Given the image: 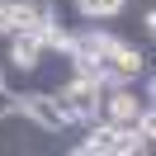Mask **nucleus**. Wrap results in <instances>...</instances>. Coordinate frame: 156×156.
<instances>
[{
    "instance_id": "obj_9",
    "label": "nucleus",
    "mask_w": 156,
    "mask_h": 156,
    "mask_svg": "<svg viewBox=\"0 0 156 156\" xmlns=\"http://www.w3.org/2000/svg\"><path fill=\"white\" fill-rule=\"evenodd\" d=\"M0 33H10V14H5V0H0Z\"/></svg>"
},
{
    "instance_id": "obj_3",
    "label": "nucleus",
    "mask_w": 156,
    "mask_h": 156,
    "mask_svg": "<svg viewBox=\"0 0 156 156\" xmlns=\"http://www.w3.org/2000/svg\"><path fill=\"white\" fill-rule=\"evenodd\" d=\"M142 71H147V57L137 48H128V43H114L109 57L99 62V80H104V85H114V80H137Z\"/></svg>"
},
{
    "instance_id": "obj_1",
    "label": "nucleus",
    "mask_w": 156,
    "mask_h": 156,
    "mask_svg": "<svg viewBox=\"0 0 156 156\" xmlns=\"http://www.w3.org/2000/svg\"><path fill=\"white\" fill-rule=\"evenodd\" d=\"M62 109V118L66 123H85V118L99 114V99H104V80L95 76V71H76V80H71L62 95H52Z\"/></svg>"
},
{
    "instance_id": "obj_5",
    "label": "nucleus",
    "mask_w": 156,
    "mask_h": 156,
    "mask_svg": "<svg viewBox=\"0 0 156 156\" xmlns=\"http://www.w3.org/2000/svg\"><path fill=\"white\" fill-rule=\"evenodd\" d=\"M104 90H109V85H104ZM99 104L109 109V123H123V128H133L137 118H142V109H147L142 99H137L133 90H128V80H114V90H109V95L99 99Z\"/></svg>"
},
{
    "instance_id": "obj_2",
    "label": "nucleus",
    "mask_w": 156,
    "mask_h": 156,
    "mask_svg": "<svg viewBox=\"0 0 156 156\" xmlns=\"http://www.w3.org/2000/svg\"><path fill=\"white\" fill-rule=\"evenodd\" d=\"M76 151H104V156H133V151H147V142L133 133V128H123V123H99V128H90V137L85 142H76Z\"/></svg>"
},
{
    "instance_id": "obj_7",
    "label": "nucleus",
    "mask_w": 156,
    "mask_h": 156,
    "mask_svg": "<svg viewBox=\"0 0 156 156\" xmlns=\"http://www.w3.org/2000/svg\"><path fill=\"white\" fill-rule=\"evenodd\" d=\"M123 5H128V0H76V10L85 14V19H114Z\"/></svg>"
},
{
    "instance_id": "obj_10",
    "label": "nucleus",
    "mask_w": 156,
    "mask_h": 156,
    "mask_svg": "<svg viewBox=\"0 0 156 156\" xmlns=\"http://www.w3.org/2000/svg\"><path fill=\"white\" fill-rule=\"evenodd\" d=\"M0 85H5V71H0Z\"/></svg>"
},
{
    "instance_id": "obj_6",
    "label": "nucleus",
    "mask_w": 156,
    "mask_h": 156,
    "mask_svg": "<svg viewBox=\"0 0 156 156\" xmlns=\"http://www.w3.org/2000/svg\"><path fill=\"white\" fill-rule=\"evenodd\" d=\"M43 52H48V48L38 43V33H33V29H14V43H10V62H14L19 71H33Z\"/></svg>"
},
{
    "instance_id": "obj_4",
    "label": "nucleus",
    "mask_w": 156,
    "mask_h": 156,
    "mask_svg": "<svg viewBox=\"0 0 156 156\" xmlns=\"http://www.w3.org/2000/svg\"><path fill=\"white\" fill-rule=\"evenodd\" d=\"M14 114H24L29 123H38L43 133H57V128L66 123L52 95H19V99H14Z\"/></svg>"
},
{
    "instance_id": "obj_8",
    "label": "nucleus",
    "mask_w": 156,
    "mask_h": 156,
    "mask_svg": "<svg viewBox=\"0 0 156 156\" xmlns=\"http://www.w3.org/2000/svg\"><path fill=\"white\" fill-rule=\"evenodd\" d=\"M14 99H19V95H10V90L0 85V118H10V114H14Z\"/></svg>"
}]
</instances>
